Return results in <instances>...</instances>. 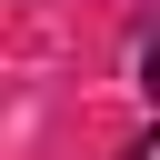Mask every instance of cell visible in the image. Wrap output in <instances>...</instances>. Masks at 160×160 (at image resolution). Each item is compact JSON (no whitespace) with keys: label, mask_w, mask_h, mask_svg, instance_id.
<instances>
[{"label":"cell","mask_w":160,"mask_h":160,"mask_svg":"<svg viewBox=\"0 0 160 160\" xmlns=\"http://www.w3.org/2000/svg\"><path fill=\"white\" fill-rule=\"evenodd\" d=\"M140 90H150V100H160V40H150V50H140Z\"/></svg>","instance_id":"1"},{"label":"cell","mask_w":160,"mask_h":160,"mask_svg":"<svg viewBox=\"0 0 160 160\" xmlns=\"http://www.w3.org/2000/svg\"><path fill=\"white\" fill-rule=\"evenodd\" d=\"M120 160H160V120H150V130H140V140H130Z\"/></svg>","instance_id":"2"}]
</instances>
